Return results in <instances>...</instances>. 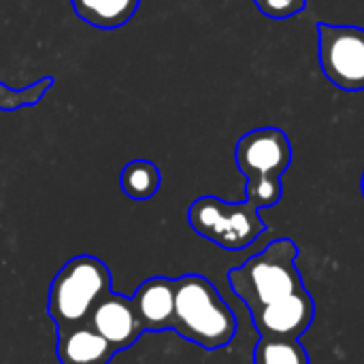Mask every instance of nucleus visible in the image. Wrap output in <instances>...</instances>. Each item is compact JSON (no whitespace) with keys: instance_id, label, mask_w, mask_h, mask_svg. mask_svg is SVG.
<instances>
[{"instance_id":"obj_1","label":"nucleus","mask_w":364,"mask_h":364,"mask_svg":"<svg viewBox=\"0 0 364 364\" xmlns=\"http://www.w3.org/2000/svg\"><path fill=\"white\" fill-rule=\"evenodd\" d=\"M171 331L207 352H215L235 339L237 316L205 275L188 273L175 279V316Z\"/></svg>"},{"instance_id":"obj_2","label":"nucleus","mask_w":364,"mask_h":364,"mask_svg":"<svg viewBox=\"0 0 364 364\" xmlns=\"http://www.w3.org/2000/svg\"><path fill=\"white\" fill-rule=\"evenodd\" d=\"M235 162L245 177V200L260 211L271 209L284 196L282 177L292 164V143L282 128H256L239 139Z\"/></svg>"},{"instance_id":"obj_3","label":"nucleus","mask_w":364,"mask_h":364,"mask_svg":"<svg viewBox=\"0 0 364 364\" xmlns=\"http://www.w3.org/2000/svg\"><path fill=\"white\" fill-rule=\"evenodd\" d=\"M296 258L299 245L284 237L271 241L260 254L228 271L230 288L243 301L250 314L277 299L305 290Z\"/></svg>"},{"instance_id":"obj_4","label":"nucleus","mask_w":364,"mask_h":364,"mask_svg":"<svg viewBox=\"0 0 364 364\" xmlns=\"http://www.w3.org/2000/svg\"><path fill=\"white\" fill-rule=\"evenodd\" d=\"M109 267L90 254L70 258L51 279L47 294V316L58 331L85 324L94 307L111 292Z\"/></svg>"},{"instance_id":"obj_5","label":"nucleus","mask_w":364,"mask_h":364,"mask_svg":"<svg viewBox=\"0 0 364 364\" xmlns=\"http://www.w3.org/2000/svg\"><path fill=\"white\" fill-rule=\"evenodd\" d=\"M188 222L196 235L226 252H241L267 232L260 209L252 203H226L218 196H200L188 209Z\"/></svg>"},{"instance_id":"obj_6","label":"nucleus","mask_w":364,"mask_h":364,"mask_svg":"<svg viewBox=\"0 0 364 364\" xmlns=\"http://www.w3.org/2000/svg\"><path fill=\"white\" fill-rule=\"evenodd\" d=\"M320 66L343 92L364 90V28L318 21Z\"/></svg>"},{"instance_id":"obj_7","label":"nucleus","mask_w":364,"mask_h":364,"mask_svg":"<svg viewBox=\"0 0 364 364\" xmlns=\"http://www.w3.org/2000/svg\"><path fill=\"white\" fill-rule=\"evenodd\" d=\"M314 318L316 301L307 288L252 311V322L258 335L275 339H301L314 324Z\"/></svg>"},{"instance_id":"obj_8","label":"nucleus","mask_w":364,"mask_h":364,"mask_svg":"<svg viewBox=\"0 0 364 364\" xmlns=\"http://www.w3.org/2000/svg\"><path fill=\"white\" fill-rule=\"evenodd\" d=\"M87 324L102 339H107L117 352L128 350L143 335V328H141V322L134 314L130 296L115 294L113 290L94 307Z\"/></svg>"},{"instance_id":"obj_9","label":"nucleus","mask_w":364,"mask_h":364,"mask_svg":"<svg viewBox=\"0 0 364 364\" xmlns=\"http://www.w3.org/2000/svg\"><path fill=\"white\" fill-rule=\"evenodd\" d=\"M143 333H162L173 328L175 316V279L149 277L130 296Z\"/></svg>"},{"instance_id":"obj_10","label":"nucleus","mask_w":364,"mask_h":364,"mask_svg":"<svg viewBox=\"0 0 364 364\" xmlns=\"http://www.w3.org/2000/svg\"><path fill=\"white\" fill-rule=\"evenodd\" d=\"M55 354L60 364H109L117 350L85 322L58 331Z\"/></svg>"},{"instance_id":"obj_11","label":"nucleus","mask_w":364,"mask_h":364,"mask_svg":"<svg viewBox=\"0 0 364 364\" xmlns=\"http://www.w3.org/2000/svg\"><path fill=\"white\" fill-rule=\"evenodd\" d=\"M77 17L94 28L113 30L128 23L141 6V0H70Z\"/></svg>"},{"instance_id":"obj_12","label":"nucleus","mask_w":364,"mask_h":364,"mask_svg":"<svg viewBox=\"0 0 364 364\" xmlns=\"http://www.w3.org/2000/svg\"><path fill=\"white\" fill-rule=\"evenodd\" d=\"M119 186L130 200H149L158 194L162 186V175L151 160L136 158L122 168Z\"/></svg>"},{"instance_id":"obj_13","label":"nucleus","mask_w":364,"mask_h":364,"mask_svg":"<svg viewBox=\"0 0 364 364\" xmlns=\"http://www.w3.org/2000/svg\"><path fill=\"white\" fill-rule=\"evenodd\" d=\"M254 364H311L301 339L260 337L254 348Z\"/></svg>"},{"instance_id":"obj_14","label":"nucleus","mask_w":364,"mask_h":364,"mask_svg":"<svg viewBox=\"0 0 364 364\" xmlns=\"http://www.w3.org/2000/svg\"><path fill=\"white\" fill-rule=\"evenodd\" d=\"M53 83H55V77L51 75H45L36 83H30L19 90H13L0 81V111H17L21 107H36L43 100V96L53 87Z\"/></svg>"},{"instance_id":"obj_15","label":"nucleus","mask_w":364,"mask_h":364,"mask_svg":"<svg viewBox=\"0 0 364 364\" xmlns=\"http://www.w3.org/2000/svg\"><path fill=\"white\" fill-rule=\"evenodd\" d=\"M258 11L269 19H290L307 9V0H254Z\"/></svg>"},{"instance_id":"obj_16","label":"nucleus","mask_w":364,"mask_h":364,"mask_svg":"<svg viewBox=\"0 0 364 364\" xmlns=\"http://www.w3.org/2000/svg\"><path fill=\"white\" fill-rule=\"evenodd\" d=\"M360 190H363V198H364V173H363V179H360Z\"/></svg>"}]
</instances>
